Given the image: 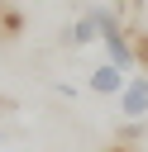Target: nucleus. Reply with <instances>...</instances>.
Listing matches in <instances>:
<instances>
[{"label":"nucleus","instance_id":"nucleus-7","mask_svg":"<svg viewBox=\"0 0 148 152\" xmlns=\"http://www.w3.org/2000/svg\"><path fill=\"white\" fill-rule=\"evenodd\" d=\"M0 109H10V100H5V95H0Z\"/></svg>","mask_w":148,"mask_h":152},{"label":"nucleus","instance_id":"nucleus-2","mask_svg":"<svg viewBox=\"0 0 148 152\" xmlns=\"http://www.w3.org/2000/svg\"><path fill=\"white\" fill-rule=\"evenodd\" d=\"M100 43H105V62H115V66H119V71H129V76L138 71V52H134V33H129L124 24H119V28H110V33L100 38Z\"/></svg>","mask_w":148,"mask_h":152},{"label":"nucleus","instance_id":"nucleus-4","mask_svg":"<svg viewBox=\"0 0 148 152\" xmlns=\"http://www.w3.org/2000/svg\"><path fill=\"white\" fill-rule=\"evenodd\" d=\"M62 43H67V48H86V43H100V28H95L91 10H86V14H76V19L62 28Z\"/></svg>","mask_w":148,"mask_h":152},{"label":"nucleus","instance_id":"nucleus-3","mask_svg":"<svg viewBox=\"0 0 148 152\" xmlns=\"http://www.w3.org/2000/svg\"><path fill=\"white\" fill-rule=\"evenodd\" d=\"M124 81H129V71H119L115 62H100V66L86 71V90H95V95H119Z\"/></svg>","mask_w":148,"mask_h":152},{"label":"nucleus","instance_id":"nucleus-5","mask_svg":"<svg viewBox=\"0 0 148 152\" xmlns=\"http://www.w3.org/2000/svg\"><path fill=\"white\" fill-rule=\"evenodd\" d=\"M19 28H24V14L10 10V5H0V38H19Z\"/></svg>","mask_w":148,"mask_h":152},{"label":"nucleus","instance_id":"nucleus-1","mask_svg":"<svg viewBox=\"0 0 148 152\" xmlns=\"http://www.w3.org/2000/svg\"><path fill=\"white\" fill-rule=\"evenodd\" d=\"M115 100H119V114H124L129 124H143V119H148V76H143V71H134Z\"/></svg>","mask_w":148,"mask_h":152},{"label":"nucleus","instance_id":"nucleus-6","mask_svg":"<svg viewBox=\"0 0 148 152\" xmlns=\"http://www.w3.org/2000/svg\"><path fill=\"white\" fill-rule=\"evenodd\" d=\"M110 152H129V147H124V142H115V147H110Z\"/></svg>","mask_w":148,"mask_h":152}]
</instances>
